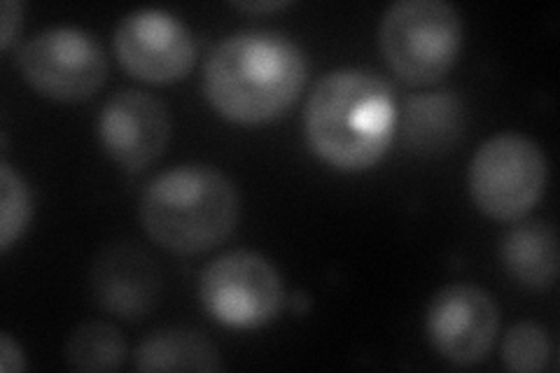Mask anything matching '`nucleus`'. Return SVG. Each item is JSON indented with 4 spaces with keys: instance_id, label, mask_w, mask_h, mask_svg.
I'll return each instance as SVG.
<instances>
[{
    "instance_id": "1",
    "label": "nucleus",
    "mask_w": 560,
    "mask_h": 373,
    "mask_svg": "<svg viewBox=\"0 0 560 373\" xmlns=\"http://www.w3.org/2000/svg\"><path fill=\"white\" fill-rule=\"evenodd\" d=\"M308 78L304 47L288 33L250 28L218 43L203 66V94L236 124H267L300 98Z\"/></svg>"
},
{
    "instance_id": "2",
    "label": "nucleus",
    "mask_w": 560,
    "mask_h": 373,
    "mask_svg": "<svg viewBox=\"0 0 560 373\" xmlns=\"http://www.w3.org/2000/svg\"><path fill=\"white\" fill-rule=\"evenodd\" d=\"M397 124L390 82L370 68L325 73L304 105L311 152L339 171H366L388 152Z\"/></svg>"
},
{
    "instance_id": "3",
    "label": "nucleus",
    "mask_w": 560,
    "mask_h": 373,
    "mask_svg": "<svg viewBox=\"0 0 560 373\" xmlns=\"http://www.w3.org/2000/svg\"><path fill=\"white\" fill-rule=\"evenodd\" d=\"M138 218L156 245L178 255H199L232 236L238 222V194L215 166H173L154 175L140 191Z\"/></svg>"
},
{
    "instance_id": "4",
    "label": "nucleus",
    "mask_w": 560,
    "mask_h": 373,
    "mask_svg": "<svg viewBox=\"0 0 560 373\" xmlns=\"http://www.w3.org/2000/svg\"><path fill=\"white\" fill-rule=\"evenodd\" d=\"M378 45L401 80L436 82L458 59L463 16L446 0H397L381 16Z\"/></svg>"
},
{
    "instance_id": "5",
    "label": "nucleus",
    "mask_w": 560,
    "mask_h": 373,
    "mask_svg": "<svg viewBox=\"0 0 560 373\" xmlns=\"http://www.w3.org/2000/svg\"><path fill=\"white\" fill-rule=\"evenodd\" d=\"M467 185L483 215L500 222L521 220L545 191V150L514 131L488 138L471 156Z\"/></svg>"
},
{
    "instance_id": "6",
    "label": "nucleus",
    "mask_w": 560,
    "mask_h": 373,
    "mask_svg": "<svg viewBox=\"0 0 560 373\" xmlns=\"http://www.w3.org/2000/svg\"><path fill=\"white\" fill-rule=\"evenodd\" d=\"M199 296L218 323L234 329H257L280 313L285 290L267 257L253 250H232L206 266Z\"/></svg>"
},
{
    "instance_id": "7",
    "label": "nucleus",
    "mask_w": 560,
    "mask_h": 373,
    "mask_svg": "<svg viewBox=\"0 0 560 373\" xmlns=\"http://www.w3.org/2000/svg\"><path fill=\"white\" fill-rule=\"evenodd\" d=\"M20 70L35 92L55 101H84L108 75V59L92 33L51 26L28 38L20 51Z\"/></svg>"
},
{
    "instance_id": "8",
    "label": "nucleus",
    "mask_w": 560,
    "mask_h": 373,
    "mask_svg": "<svg viewBox=\"0 0 560 373\" xmlns=\"http://www.w3.org/2000/svg\"><path fill=\"white\" fill-rule=\"evenodd\" d=\"M113 45L133 78L154 84L183 80L197 61L195 35L183 20L160 8L129 12L117 24Z\"/></svg>"
},
{
    "instance_id": "9",
    "label": "nucleus",
    "mask_w": 560,
    "mask_h": 373,
    "mask_svg": "<svg viewBox=\"0 0 560 373\" xmlns=\"http://www.w3.org/2000/svg\"><path fill=\"white\" fill-rule=\"evenodd\" d=\"M500 313L493 296L477 285L455 282L436 292L425 313V331L442 358L469 366L481 362L495 343Z\"/></svg>"
},
{
    "instance_id": "10",
    "label": "nucleus",
    "mask_w": 560,
    "mask_h": 373,
    "mask_svg": "<svg viewBox=\"0 0 560 373\" xmlns=\"http://www.w3.org/2000/svg\"><path fill=\"white\" fill-rule=\"evenodd\" d=\"M171 115L166 105L140 89L113 94L98 115V140L115 164L143 171L168 145Z\"/></svg>"
},
{
    "instance_id": "11",
    "label": "nucleus",
    "mask_w": 560,
    "mask_h": 373,
    "mask_svg": "<svg viewBox=\"0 0 560 373\" xmlns=\"http://www.w3.org/2000/svg\"><path fill=\"white\" fill-rule=\"evenodd\" d=\"M90 290L96 304L117 317L143 319L162 294V271L133 243H115L94 259Z\"/></svg>"
},
{
    "instance_id": "12",
    "label": "nucleus",
    "mask_w": 560,
    "mask_h": 373,
    "mask_svg": "<svg viewBox=\"0 0 560 373\" xmlns=\"http://www.w3.org/2000/svg\"><path fill=\"white\" fill-rule=\"evenodd\" d=\"M500 257L504 269L521 285L533 290L551 288L558 278L556 226L547 220H521L504 234Z\"/></svg>"
},
{
    "instance_id": "13",
    "label": "nucleus",
    "mask_w": 560,
    "mask_h": 373,
    "mask_svg": "<svg viewBox=\"0 0 560 373\" xmlns=\"http://www.w3.org/2000/svg\"><path fill=\"white\" fill-rule=\"evenodd\" d=\"M138 371H220L215 343L197 329L166 327L148 334L133 352Z\"/></svg>"
},
{
    "instance_id": "14",
    "label": "nucleus",
    "mask_w": 560,
    "mask_h": 373,
    "mask_svg": "<svg viewBox=\"0 0 560 373\" xmlns=\"http://www.w3.org/2000/svg\"><path fill=\"white\" fill-rule=\"evenodd\" d=\"M463 105L451 92L413 96L407 108V138L418 150L436 152L460 133Z\"/></svg>"
},
{
    "instance_id": "15",
    "label": "nucleus",
    "mask_w": 560,
    "mask_h": 373,
    "mask_svg": "<svg viewBox=\"0 0 560 373\" xmlns=\"http://www.w3.org/2000/svg\"><path fill=\"white\" fill-rule=\"evenodd\" d=\"M63 358L73 371H117L127 360V341L115 325L86 319L70 331Z\"/></svg>"
},
{
    "instance_id": "16",
    "label": "nucleus",
    "mask_w": 560,
    "mask_h": 373,
    "mask_svg": "<svg viewBox=\"0 0 560 373\" xmlns=\"http://www.w3.org/2000/svg\"><path fill=\"white\" fill-rule=\"evenodd\" d=\"M31 215V187L26 185L22 173H16L8 159H3L0 162V250L8 253L24 236Z\"/></svg>"
},
{
    "instance_id": "17",
    "label": "nucleus",
    "mask_w": 560,
    "mask_h": 373,
    "mask_svg": "<svg viewBox=\"0 0 560 373\" xmlns=\"http://www.w3.org/2000/svg\"><path fill=\"white\" fill-rule=\"evenodd\" d=\"M551 358V341L545 327L537 323H516L504 336L502 362L518 373L545 371Z\"/></svg>"
},
{
    "instance_id": "18",
    "label": "nucleus",
    "mask_w": 560,
    "mask_h": 373,
    "mask_svg": "<svg viewBox=\"0 0 560 373\" xmlns=\"http://www.w3.org/2000/svg\"><path fill=\"white\" fill-rule=\"evenodd\" d=\"M22 14L24 5L16 0H3V10H0V47L5 51L12 47L22 28Z\"/></svg>"
},
{
    "instance_id": "19",
    "label": "nucleus",
    "mask_w": 560,
    "mask_h": 373,
    "mask_svg": "<svg viewBox=\"0 0 560 373\" xmlns=\"http://www.w3.org/2000/svg\"><path fill=\"white\" fill-rule=\"evenodd\" d=\"M0 369H3V373H16L26 369L24 350L8 331L0 334Z\"/></svg>"
},
{
    "instance_id": "20",
    "label": "nucleus",
    "mask_w": 560,
    "mask_h": 373,
    "mask_svg": "<svg viewBox=\"0 0 560 373\" xmlns=\"http://www.w3.org/2000/svg\"><path fill=\"white\" fill-rule=\"evenodd\" d=\"M234 8L243 12H276L290 8V0H243V3H234Z\"/></svg>"
}]
</instances>
